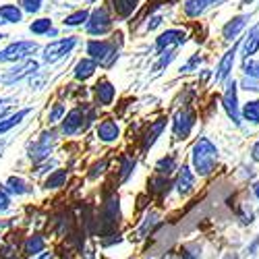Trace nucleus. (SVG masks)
Returning a JSON list of instances; mask_svg holds the SVG:
<instances>
[{
  "label": "nucleus",
  "mask_w": 259,
  "mask_h": 259,
  "mask_svg": "<svg viewBox=\"0 0 259 259\" xmlns=\"http://www.w3.org/2000/svg\"><path fill=\"white\" fill-rule=\"evenodd\" d=\"M166 124H168V118H166V116H160V118H156L154 122H149V126L139 135V139H141V152H149V149L156 145V141H158L160 135L164 133Z\"/></svg>",
  "instance_id": "obj_16"
},
{
  "label": "nucleus",
  "mask_w": 259,
  "mask_h": 259,
  "mask_svg": "<svg viewBox=\"0 0 259 259\" xmlns=\"http://www.w3.org/2000/svg\"><path fill=\"white\" fill-rule=\"evenodd\" d=\"M232 62H234V48L228 50V52L222 56V60H220V64H218V73H215V79L224 81V79L230 75V71H232Z\"/></svg>",
  "instance_id": "obj_33"
},
{
  "label": "nucleus",
  "mask_w": 259,
  "mask_h": 259,
  "mask_svg": "<svg viewBox=\"0 0 259 259\" xmlns=\"http://www.w3.org/2000/svg\"><path fill=\"white\" fill-rule=\"evenodd\" d=\"M58 135H60V133L56 131V128L48 126V128H44V131H41L33 141L27 143V158L33 162V166L52 158L54 145H56V141H58Z\"/></svg>",
  "instance_id": "obj_5"
},
{
  "label": "nucleus",
  "mask_w": 259,
  "mask_h": 259,
  "mask_svg": "<svg viewBox=\"0 0 259 259\" xmlns=\"http://www.w3.org/2000/svg\"><path fill=\"white\" fill-rule=\"evenodd\" d=\"M156 222H158V213H149L147 218H145V222H141L139 224V228H137V239H145L147 236V232H152V228L156 226Z\"/></svg>",
  "instance_id": "obj_37"
},
{
  "label": "nucleus",
  "mask_w": 259,
  "mask_h": 259,
  "mask_svg": "<svg viewBox=\"0 0 259 259\" xmlns=\"http://www.w3.org/2000/svg\"><path fill=\"white\" fill-rule=\"evenodd\" d=\"M215 3H218V0H185V3H183V11H185L187 17L195 19V17H199L207 7L215 5Z\"/></svg>",
  "instance_id": "obj_28"
},
{
  "label": "nucleus",
  "mask_w": 259,
  "mask_h": 259,
  "mask_svg": "<svg viewBox=\"0 0 259 259\" xmlns=\"http://www.w3.org/2000/svg\"><path fill=\"white\" fill-rule=\"evenodd\" d=\"M108 168H110V158H100V160H96V162L90 166V170H88V181H100V177L106 175Z\"/></svg>",
  "instance_id": "obj_32"
},
{
  "label": "nucleus",
  "mask_w": 259,
  "mask_h": 259,
  "mask_svg": "<svg viewBox=\"0 0 259 259\" xmlns=\"http://www.w3.org/2000/svg\"><path fill=\"white\" fill-rule=\"evenodd\" d=\"M224 108H226V114L232 118V122L239 124V104H236V85H228V90L224 94Z\"/></svg>",
  "instance_id": "obj_27"
},
{
  "label": "nucleus",
  "mask_w": 259,
  "mask_h": 259,
  "mask_svg": "<svg viewBox=\"0 0 259 259\" xmlns=\"http://www.w3.org/2000/svg\"><path fill=\"white\" fill-rule=\"evenodd\" d=\"M255 193H257V197H259V185H255Z\"/></svg>",
  "instance_id": "obj_50"
},
{
  "label": "nucleus",
  "mask_w": 259,
  "mask_h": 259,
  "mask_svg": "<svg viewBox=\"0 0 259 259\" xmlns=\"http://www.w3.org/2000/svg\"><path fill=\"white\" fill-rule=\"evenodd\" d=\"M35 259H58V257H56V251H52V249H50V251H44V253H39V255H37Z\"/></svg>",
  "instance_id": "obj_47"
},
{
  "label": "nucleus",
  "mask_w": 259,
  "mask_h": 259,
  "mask_svg": "<svg viewBox=\"0 0 259 259\" xmlns=\"http://www.w3.org/2000/svg\"><path fill=\"white\" fill-rule=\"evenodd\" d=\"M35 73H39V62L33 58H27L23 62L13 64L11 69H7L3 75H0V83H3L5 88H13V85H17L19 81L33 77Z\"/></svg>",
  "instance_id": "obj_9"
},
{
  "label": "nucleus",
  "mask_w": 259,
  "mask_h": 259,
  "mask_svg": "<svg viewBox=\"0 0 259 259\" xmlns=\"http://www.w3.org/2000/svg\"><path fill=\"white\" fill-rule=\"evenodd\" d=\"M29 81H31V90H41L44 88V83H46V77H41L39 73H35L33 77H29Z\"/></svg>",
  "instance_id": "obj_45"
},
{
  "label": "nucleus",
  "mask_w": 259,
  "mask_h": 259,
  "mask_svg": "<svg viewBox=\"0 0 259 259\" xmlns=\"http://www.w3.org/2000/svg\"><path fill=\"white\" fill-rule=\"evenodd\" d=\"M177 58V50H168V52H164V54H160V60L154 64V71L156 73H160L164 67H168V64L172 62V60H175Z\"/></svg>",
  "instance_id": "obj_39"
},
{
  "label": "nucleus",
  "mask_w": 259,
  "mask_h": 259,
  "mask_svg": "<svg viewBox=\"0 0 259 259\" xmlns=\"http://www.w3.org/2000/svg\"><path fill=\"white\" fill-rule=\"evenodd\" d=\"M139 3L141 0H108V7H110L114 19L126 21V19H131L133 13L139 9Z\"/></svg>",
  "instance_id": "obj_17"
},
{
  "label": "nucleus",
  "mask_w": 259,
  "mask_h": 259,
  "mask_svg": "<svg viewBox=\"0 0 259 259\" xmlns=\"http://www.w3.org/2000/svg\"><path fill=\"white\" fill-rule=\"evenodd\" d=\"M170 191V183H168V177H160V175H154L152 179L147 181V193H152L154 197H160L164 199Z\"/></svg>",
  "instance_id": "obj_26"
},
{
  "label": "nucleus",
  "mask_w": 259,
  "mask_h": 259,
  "mask_svg": "<svg viewBox=\"0 0 259 259\" xmlns=\"http://www.w3.org/2000/svg\"><path fill=\"white\" fill-rule=\"evenodd\" d=\"M195 112H193V108L185 106L181 108V110L175 114V118H172V135H175V139H187L193 131V126H195Z\"/></svg>",
  "instance_id": "obj_11"
},
{
  "label": "nucleus",
  "mask_w": 259,
  "mask_h": 259,
  "mask_svg": "<svg viewBox=\"0 0 259 259\" xmlns=\"http://www.w3.org/2000/svg\"><path fill=\"white\" fill-rule=\"evenodd\" d=\"M175 187H177V191H179V195H189V193L193 191V187H195V175L191 172V168L187 166V164H183L181 168H179V179H177V183H175Z\"/></svg>",
  "instance_id": "obj_24"
},
{
  "label": "nucleus",
  "mask_w": 259,
  "mask_h": 259,
  "mask_svg": "<svg viewBox=\"0 0 259 259\" xmlns=\"http://www.w3.org/2000/svg\"><path fill=\"white\" fill-rule=\"evenodd\" d=\"M257 48H259V25L249 33V37H247V44H245V54L247 56H251V54H255L257 52Z\"/></svg>",
  "instance_id": "obj_38"
},
{
  "label": "nucleus",
  "mask_w": 259,
  "mask_h": 259,
  "mask_svg": "<svg viewBox=\"0 0 259 259\" xmlns=\"http://www.w3.org/2000/svg\"><path fill=\"white\" fill-rule=\"evenodd\" d=\"M56 160H46V162H41V164H35V175L41 177V175H48L50 168H56Z\"/></svg>",
  "instance_id": "obj_42"
},
{
  "label": "nucleus",
  "mask_w": 259,
  "mask_h": 259,
  "mask_svg": "<svg viewBox=\"0 0 259 259\" xmlns=\"http://www.w3.org/2000/svg\"><path fill=\"white\" fill-rule=\"evenodd\" d=\"M11 207H13V197L9 195L5 185H0V213H7Z\"/></svg>",
  "instance_id": "obj_40"
},
{
  "label": "nucleus",
  "mask_w": 259,
  "mask_h": 259,
  "mask_svg": "<svg viewBox=\"0 0 259 259\" xmlns=\"http://www.w3.org/2000/svg\"><path fill=\"white\" fill-rule=\"evenodd\" d=\"M100 120L98 118V108L94 104H79L75 108L67 112V116L62 118L60 126H58V133L62 137H77V135H83L90 131V126Z\"/></svg>",
  "instance_id": "obj_2"
},
{
  "label": "nucleus",
  "mask_w": 259,
  "mask_h": 259,
  "mask_svg": "<svg viewBox=\"0 0 259 259\" xmlns=\"http://www.w3.org/2000/svg\"><path fill=\"white\" fill-rule=\"evenodd\" d=\"M5 189L9 191V195L11 197H25V195H31L33 193V187H31V183L29 181H25L23 177H9L5 183Z\"/></svg>",
  "instance_id": "obj_20"
},
{
  "label": "nucleus",
  "mask_w": 259,
  "mask_h": 259,
  "mask_svg": "<svg viewBox=\"0 0 259 259\" xmlns=\"http://www.w3.org/2000/svg\"><path fill=\"white\" fill-rule=\"evenodd\" d=\"M162 21H164L162 15H152V17L147 19V23H145V31H154V29H158V27L162 25Z\"/></svg>",
  "instance_id": "obj_44"
},
{
  "label": "nucleus",
  "mask_w": 259,
  "mask_h": 259,
  "mask_svg": "<svg viewBox=\"0 0 259 259\" xmlns=\"http://www.w3.org/2000/svg\"><path fill=\"white\" fill-rule=\"evenodd\" d=\"M31 112H33V108L29 106V108H21V110H17V112L9 114L7 118H3V120H0V137H5L9 131H13L15 126H19Z\"/></svg>",
  "instance_id": "obj_23"
},
{
  "label": "nucleus",
  "mask_w": 259,
  "mask_h": 259,
  "mask_svg": "<svg viewBox=\"0 0 259 259\" xmlns=\"http://www.w3.org/2000/svg\"><path fill=\"white\" fill-rule=\"evenodd\" d=\"M96 137L98 141L106 143V145H112L120 139V124L114 116H104L100 118V122L96 124Z\"/></svg>",
  "instance_id": "obj_13"
},
{
  "label": "nucleus",
  "mask_w": 259,
  "mask_h": 259,
  "mask_svg": "<svg viewBox=\"0 0 259 259\" xmlns=\"http://www.w3.org/2000/svg\"><path fill=\"white\" fill-rule=\"evenodd\" d=\"M7 37H9V35H7L5 31H0V41H3V39H7Z\"/></svg>",
  "instance_id": "obj_49"
},
{
  "label": "nucleus",
  "mask_w": 259,
  "mask_h": 259,
  "mask_svg": "<svg viewBox=\"0 0 259 259\" xmlns=\"http://www.w3.org/2000/svg\"><path fill=\"white\" fill-rule=\"evenodd\" d=\"M96 73H98V64H96L92 58H88V56L79 58V60L75 62V67H73V77H75V81H79V83L90 81L92 77H96Z\"/></svg>",
  "instance_id": "obj_19"
},
{
  "label": "nucleus",
  "mask_w": 259,
  "mask_h": 259,
  "mask_svg": "<svg viewBox=\"0 0 259 259\" xmlns=\"http://www.w3.org/2000/svg\"><path fill=\"white\" fill-rule=\"evenodd\" d=\"M69 177H71L69 168H54L50 175L44 179V185H41V187H44L46 191H60L62 187H67Z\"/></svg>",
  "instance_id": "obj_21"
},
{
  "label": "nucleus",
  "mask_w": 259,
  "mask_h": 259,
  "mask_svg": "<svg viewBox=\"0 0 259 259\" xmlns=\"http://www.w3.org/2000/svg\"><path fill=\"white\" fill-rule=\"evenodd\" d=\"M128 259H133V257H128Z\"/></svg>",
  "instance_id": "obj_53"
},
{
  "label": "nucleus",
  "mask_w": 259,
  "mask_h": 259,
  "mask_svg": "<svg viewBox=\"0 0 259 259\" xmlns=\"http://www.w3.org/2000/svg\"><path fill=\"white\" fill-rule=\"evenodd\" d=\"M199 60H201V58H199V54H195V56H193V58L185 64V67H181V73H189V71H193V69H195L197 64H199Z\"/></svg>",
  "instance_id": "obj_46"
},
{
  "label": "nucleus",
  "mask_w": 259,
  "mask_h": 259,
  "mask_svg": "<svg viewBox=\"0 0 259 259\" xmlns=\"http://www.w3.org/2000/svg\"><path fill=\"white\" fill-rule=\"evenodd\" d=\"M23 11L17 3H5L0 5V25H19L23 21Z\"/></svg>",
  "instance_id": "obj_22"
},
{
  "label": "nucleus",
  "mask_w": 259,
  "mask_h": 259,
  "mask_svg": "<svg viewBox=\"0 0 259 259\" xmlns=\"http://www.w3.org/2000/svg\"><path fill=\"white\" fill-rule=\"evenodd\" d=\"M154 170H156V175H160V177H170V175H172V172H175V170H179V162H177V156H175V154H168V156L160 158V160L156 162Z\"/></svg>",
  "instance_id": "obj_31"
},
{
  "label": "nucleus",
  "mask_w": 259,
  "mask_h": 259,
  "mask_svg": "<svg viewBox=\"0 0 259 259\" xmlns=\"http://www.w3.org/2000/svg\"><path fill=\"white\" fill-rule=\"evenodd\" d=\"M191 160H193V168H195V175L207 177L215 170V164H218V147L207 137H199L195 145H193Z\"/></svg>",
  "instance_id": "obj_4"
},
{
  "label": "nucleus",
  "mask_w": 259,
  "mask_h": 259,
  "mask_svg": "<svg viewBox=\"0 0 259 259\" xmlns=\"http://www.w3.org/2000/svg\"><path fill=\"white\" fill-rule=\"evenodd\" d=\"M245 23H247V17H236V19H232L230 23L224 25V37H226V39H234L236 35H239V31L245 27Z\"/></svg>",
  "instance_id": "obj_34"
},
{
  "label": "nucleus",
  "mask_w": 259,
  "mask_h": 259,
  "mask_svg": "<svg viewBox=\"0 0 259 259\" xmlns=\"http://www.w3.org/2000/svg\"><path fill=\"white\" fill-rule=\"evenodd\" d=\"M245 73L249 75V77H255V79H259V62H255V60H245Z\"/></svg>",
  "instance_id": "obj_43"
},
{
  "label": "nucleus",
  "mask_w": 259,
  "mask_h": 259,
  "mask_svg": "<svg viewBox=\"0 0 259 259\" xmlns=\"http://www.w3.org/2000/svg\"><path fill=\"white\" fill-rule=\"evenodd\" d=\"M92 98H94V106L98 108H108L114 104L116 98V85L108 79V77H100L94 85H92Z\"/></svg>",
  "instance_id": "obj_10"
},
{
  "label": "nucleus",
  "mask_w": 259,
  "mask_h": 259,
  "mask_svg": "<svg viewBox=\"0 0 259 259\" xmlns=\"http://www.w3.org/2000/svg\"><path fill=\"white\" fill-rule=\"evenodd\" d=\"M243 116H245V120L259 124V100H253V102H247V104H245Z\"/></svg>",
  "instance_id": "obj_36"
},
{
  "label": "nucleus",
  "mask_w": 259,
  "mask_h": 259,
  "mask_svg": "<svg viewBox=\"0 0 259 259\" xmlns=\"http://www.w3.org/2000/svg\"><path fill=\"white\" fill-rule=\"evenodd\" d=\"M15 106V98H0V120L9 116V110Z\"/></svg>",
  "instance_id": "obj_41"
},
{
  "label": "nucleus",
  "mask_w": 259,
  "mask_h": 259,
  "mask_svg": "<svg viewBox=\"0 0 259 259\" xmlns=\"http://www.w3.org/2000/svg\"><path fill=\"white\" fill-rule=\"evenodd\" d=\"M48 247V241H46V234L41 232H31L27 236H23V241L19 245V251L25 259H31V257H37L39 253H44Z\"/></svg>",
  "instance_id": "obj_15"
},
{
  "label": "nucleus",
  "mask_w": 259,
  "mask_h": 259,
  "mask_svg": "<svg viewBox=\"0 0 259 259\" xmlns=\"http://www.w3.org/2000/svg\"><path fill=\"white\" fill-rule=\"evenodd\" d=\"M67 116V106H64V102H54V104H50V108H48V114H46V124L48 126H56V124H60L62 122V118Z\"/></svg>",
  "instance_id": "obj_29"
},
{
  "label": "nucleus",
  "mask_w": 259,
  "mask_h": 259,
  "mask_svg": "<svg viewBox=\"0 0 259 259\" xmlns=\"http://www.w3.org/2000/svg\"><path fill=\"white\" fill-rule=\"evenodd\" d=\"M3 243H5V236H3V234H0V245H3Z\"/></svg>",
  "instance_id": "obj_51"
},
{
  "label": "nucleus",
  "mask_w": 259,
  "mask_h": 259,
  "mask_svg": "<svg viewBox=\"0 0 259 259\" xmlns=\"http://www.w3.org/2000/svg\"><path fill=\"white\" fill-rule=\"evenodd\" d=\"M41 46L35 39H15L0 50V64H17L31 58L35 52H39Z\"/></svg>",
  "instance_id": "obj_7"
},
{
  "label": "nucleus",
  "mask_w": 259,
  "mask_h": 259,
  "mask_svg": "<svg viewBox=\"0 0 259 259\" xmlns=\"http://www.w3.org/2000/svg\"><path fill=\"white\" fill-rule=\"evenodd\" d=\"M120 224H122L120 197L116 193H106L94 218V234L98 239H106V236L116 234Z\"/></svg>",
  "instance_id": "obj_1"
},
{
  "label": "nucleus",
  "mask_w": 259,
  "mask_h": 259,
  "mask_svg": "<svg viewBox=\"0 0 259 259\" xmlns=\"http://www.w3.org/2000/svg\"><path fill=\"white\" fill-rule=\"evenodd\" d=\"M17 5L23 15H37L44 7V0H17Z\"/></svg>",
  "instance_id": "obj_35"
},
{
  "label": "nucleus",
  "mask_w": 259,
  "mask_h": 259,
  "mask_svg": "<svg viewBox=\"0 0 259 259\" xmlns=\"http://www.w3.org/2000/svg\"><path fill=\"white\" fill-rule=\"evenodd\" d=\"M185 41H187V33L183 29H166L156 37V52L160 56L168 50H177Z\"/></svg>",
  "instance_id": "obj_14"
},
{
  "label": "nucleus",
  "mask_w": 259,
  "mask_h": 259,
  "mask_svg": "<svg viewBox=\"0 0 259 259\" xmlns=\"http://www.w3.org/2000/svg\"><path fill=\"white\" fill-rule=\"evenodd\" d=\"M52 27H54V21L50 17H39V19H33L29 23V33L35 35V37H46Z\"/></svg>",
  "instance_id": "obj_30"
},
{
  "label": "nucleus",
  "mask_w": 259,
  "mask_h": 259,
  "mask_svg": "<svg viewBox=\"0 0 259 259\" xmlns=\"http://www.w3.org/2000/svg\"><path fill=\"white\" fill-rule=\"evenodd\" d=\"M135 166H137V158L133 154H120L118 156V162H116V181L122 185L126 183L128 179L133 177V172H135Z\"/></svg>",
  "instance_id": "obj_18"
},
{
  "label": "nucleus",
  "mask_w": 259,
  "mask_h": 259,
  "mask_svg": "<svg viewBox=\"0 0 259 259\" xmlns=\"http://www.w3.org/2000/svg\"><path fill=\"white\" fill-rule=\"evenodd\" d=\"M90 13H92V9H90V7H83V9H77V11L69 13L67 17L62 19V27H69V29H77V27H83L85 23H88Z\"/></svg>",
  "instance_id": "obj_25"
},
{
  "label": "nucleus",
  "mask_w": 259,
  "mask_h": 259,
  "mask_svg": "<svg viewBox=\"0 0 259 259\" xmlns=\"http://www.w3.org/2000/svg\"><path fill=\"white\" fill-rule=\"evenodd\" d=\"M114 23H116V19H114L110 7L100 5V7L92 9L88 23H85L83 27H85V33H88L90 37H104V35L114 31Z\"/></svg>",
  "instance_id": "obj_6"
},
{
  "label": "nucleus",
  "mask_w": 259,
  "mask_h": 259,
  "mask_svg": "<svg viewBox=\"0 0 259 259\" xmlns=\"http://www.w3.org/2000/svg\"><path fill=\"white\" fill-rule=\"evenodd\" d=\"M79 46V37L77 35H67V37H58L52 39L41 48V62L44 64H56L60 60H64L69 54H73V50Z\"/></svg>",
  "instance_id": "obj_8"
},
{
  "label": "nucleus",
  "mask_w": 259,
  "mask_h": 259,
  "mask_svg": "<svg viewBox=\"0 0 259 259\" xmlns=\"http://www.w3.org/2000/svg\"><path fill=\"white\" fill-rule=\"evenodd\" d=\"M50 230L58 236V239H69V236L77 230V218L71 209H62L52 218Z\"/></svg>",
  "instance_id": "obj_12"
},
{
  "label": "nucleus",
  "mask_w": 259,
  "mask_h": 259,
  "mask_svg": "<svg viewBox=\"0 0 259 259\" xmlns=\"http://www.w3.org/2000/svg\"><path fill=\"white\" fill-rule=\"evenodd\" d=\"M46 37H52V39H58V29H56V27H52V29H50V33H48Z\"/></svg>",
  "instance_id": "obj_48"
},
{
  "label": "nucleus",
  "mask_w": 259,
  "mask_h": 259,
  "mask_svg": "<svg viewBox=\"0 0 259 259\" xmlns=\"http://www.w3.org/2000/svg\"><path fill=\"white\" fill-rule=\"evenodd\" d=\"M0 149H3V143H0Z\"/></svg>",
  "instance_id": "obj_52"
},
{
  "label": "nucleus",
  "mask_w": 259,
  "mask_h": 259,
  "mask_svg": "<svg viewBox=\"0 0 259 259\" xmlns=\"http://www.w3.org/2000/svg\"><path fill=\"white\" fill-rule=\"evenodd\" d=\"M120 41L112 39H104V37H90L85 41V54L92 58L98 67L102 69H112L116 60L120 58Z\"/></svg>",
  "instance_id": "obj_3"
}]
</instances>
